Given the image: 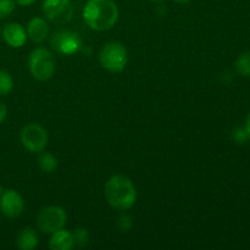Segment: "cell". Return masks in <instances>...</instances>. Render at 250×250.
I'll list each match as a JSON object with an SVG mask.
<instances>
[{"label": "cell", "mask_w": 250, "mask_h": 250, "mask_svg": "<svg viewBox=\"0 0 250 250\" xmlns=\"http://www.w3.org/2000/svg\"><path fill=\"white\" fill-rule=\"evenodd\" d=\"M119 16V7L114 0H88L83 7V20L93 31L111 29Z\"/></svg>", "instance_id": "obj_1"}, {"label": "cell", "mask_w": 250, "mask_h": 250, "mask_svg": "<svg viewBox=\"0 0 250 250\" xmlns=\"http://www.w3.org/2000/svg\"><path fill=\"white\" fill-rule=\"evenodd\" d=\"M104 194L106 202L117 210H128L136 204L137 189L128 177L115 175L105 183Z\"/></svg>", "instance_id": "obj_2"}, {"label": "cell", "mask_w": 250, "mask_h": 250, "mask_svg": "<svg viewBox=\"0 0 250 250\" xmlns=\"http://www.w3.org/2000/svg\"><path fill=\"white\" fill-rule=\"evenodd\" d=\"M28 68L37 81L50 80L56 70L55 55L45 48L34 49L29 55Z\"/></svg>", "instance_id": "obj_3"}, {"label": "cell", "mask_w": 250, "mask_h": 250, "mask_svg": "<svg viewBox=\"0 0 250 250\" xmlns=\"http://www.w3.org/2000/svg\"><path fill=\"white\" fill-rule=\"evenodd\" d=\"M128 61L126 46L120 42H109L99 53V62L110 72H122Z\"/></svg>", "instance_id": "obj_4"}, {"label": "cell", "mask_w": 250, "mask_h": 250, "mask_svg": "<svg viewBox=\"0 0 250 250\" xmlns=\"http://www.w3.org/2000/svg\"><path fill=\"white\" fill-rule=\"evenodd\" d=\"M66 222H67V214L62 208L58 205L43 208L36 217V225L39 231L48 234L65 229Z\"/></svg>", "instance_id": "obj_5"}, {"label": "cell", "mask_w": 250, "mask_h": 250, "mask_svg": "<svg viewBox=\"0 0 250 250\" xmlns=\"http://www.w3.org/2000/svg\"><path fill=\"white\" fill-rule=\"evenodd\" d=\"M20 139L24 149L31 153H42L48 144V132L39 124H28L21 129Z\"/></svg>", "instance_id": "obj_6"}, {"label": "cell", "mask_w": 250, "mask_h": 250, "mask_svg": "<svg viewBox=\"0 0 250 250\" xmlns=\"http://www.w3.org/2000/svg\"><path fill=\"white\" fill-rule=\"evenodd\" d=\"M43 14L51 23L62 26L72 20L73 5L71 0H44Z\"/></svg>", "instance_id": "obj_7"}, {"label": "cell", "mask_w": 250, "mask_h": 250, "mask_svg": "<svg viewBox=\"0 0 250 250\" xmlns=\"http://www.w3.org/2000/svg\"><path fill=\"white\" fill-rule=\"evenodd\" d=\"M50 45L58 53L73 55L82 48V41L76 32L70 29H59L51 36Z\"/></svg>", "instance_id": "obj_8"}, {"label": "cell", "mask_w": 250, "mask_h": 250, "mask_svg": "<svg viewBox=\"0 0 250 250\" xmlns=\"http://www.w3.org/2000/svg\"><path fill=\"white\" fill-rule=\"evenodd\" d=\"M24 210L22 195L15 189H6L0 194V211L9 219L19 217Z\"/></svg>", "instance_id": "obj_9"}, {"label": "cell", "mask_w": 250, "mask_h": 250, "mask_svg": "<svg viewBox=\"0 0 250 250\" xmlns=\"http://www.w3.org/2000/svg\"><path fill=\"white\" fill-rule=\"evenodd\" d=\"M2 38L11 48H22L27 41V31L17 22H10L2 28Z\"/></svg>", "instance_id": "obj_10"}, {"label": "cell", "mask_w": 250, "mask_h": 250, "mask_svg": "<svg viewBox=\"0 0 250 250\" xmlns=\"http://www.w3.org/2000/svg\"><path fill=\"white\" fill-rule=\"evenodd\" d=\"M50 33V26L43 17H33L27 26V37L34 43H43Z\"/></svg>", "instance_id": "obj_11"}, {"label": "cell", "mask_w": 250, "mask_h": 250, "mask_svg": "<svg viewBox=\"0 0 250 250\" xmlns=\"http://www.w3.org/2000/svg\"><path fill=\"white\" fill-rule=\"evenodd\" d=\"M49 247L51 250H71L75 247L73 233L65 229L54 232V233H51Z\"/></svg>", "instance_id": "obj_12"}, {"label": "cell", "mask_w": 250, "mask_h": 250, "mask_svg": "<svg viewBox=\"0 0 250 250\" xmlns=\"http://www.w3.org/2000/svg\"><path fill=\"white\" fill-rule=\"evenodd\" d=\"M16 246L21 250H33L38 246V234L32 227H24L17 234Z\"/></svg>", "instance_id": "obj_13"}, {"label": "cell", "mask_w": 250, "mask_h": 250, "mask_svg": "<svg viewBox=\"0 0 250 250\" xmlns=\"http://www.w3.org/2000/svg\"><path fill=\"white\" fill-rule=\"evenodd\" d=\"M38 163L42 170L46 173L54 172L58 168V160H56V158L53 154L48 153V151L42 153V155L39 156Z\"/></svg>", "instance_id": "obj_14"}, {"label": "cell", "mask_w": 250, "mask_h": 250, "mask_svg": "<svg viewBox=\"0 0 250 250\" xmlns=\"http://www.w3.org/2000/svg\"><path fill=\"white\" fill-rule=\"evenodd\" d=\"M234 66L239 75L244 76V77H250V50L243 51L237 58Z\"/></svg>", "instance_id": "obj_15"}, {"label": "cell", "mask_w": 250, "mask_h": 250, "mask_svg": "<svg viewBox=\"0 0 250 250\" xmlns=\"http://www.w3.org/2000/svg\"><path fill=\"white\" fill-rule=\"evenodd\" d=\"M14 88V80L7 71L0 70V95H7Z\"/></svg>", "instance_id": "obj_16"}, {"label": "cell", "mask_w": 250, "mask_h": 250, "mask_svg": "<svg viewBox=\"0 0 250 250\" xmlns=\"http://www.w3.org/2000/svg\"><path fill=\"white\" fill-rule=\"evenodd\" d=\"M73 241H75V246L78 248H83L87 246L88 241H89V233L85 229H77L73 233Z\"/></svg>", "instance_id": "obj_17"}, {"label": "cell", "mask_w": 250, "mask_h": 250, "mask_svg": "<svg viewBox=\"0 0 250 250\" xmlns=\"http://www.w3.org/2000/svg\"><path fill=\"white\" fill-rule=\"evenodd\" d=\"M16 6L15 0H0V20L6 19L12 14Z\"/></svg>", "instance_id": "obj_18"}, {"label": "cell", "mask_w": 250, "mask_h": 250, "mask_svg": "<svg viewBox=\"0 0 250 250\" xmlns=\"http://www.w3.org/2000/svg\"><path fill=\"white\" fill-rule=\"evenodd\" d=\"M232 138H233V141L236 142L237 144H246L247 142L250 141L244 126L234 128L233 132H232Z\"/></svg>", "instance_id": "obj_19"}, {"label": "cell", "mask_w": 250, "mask_h": 250, "mask_svg": "<svg viewBox=\"0 0 250 250\" xmlns=\"http://www.w3.org/2000/svg\"><path fill=\"white\" fill-rule=\"evenodd\" d=\"M6 116H7V107L6 105L0 100V124L5 121Z\"/></svg>", "instance_id": "obj_20"}, {"label": "cell", "mask_w": 250, "mask_h": 250, "mask_svg": "<svg viewBox=\"0 0 250 250\" xmlns=\"http://www.w3.org/2000/svg\"><path fill=\"white\" fill-rule=\"evenodd\" d=\"M15 1H16V4L20 5V6H29V5L34 4L37 0H15Z\"/></svg>", "instance_id": "obj_21"}, {"label": "cell", "mask_w": 250, "mask_h": 250, "mask_svg": "<svg viewBox=\"0 0 250 250\" xmlns=\"http://www.w3.org/2000/svg\"><path fill=\"white\" fill-rule=\"evenodd\" d=\"M244 128H246L247 133H248L249 139H250V111H249L248 116H247V119H246V124H244Z\"/></svg>", "instance_id": "obj_22"}, {"label": "cell", "mask_w": 250, "mask_h": 250, "mask_svg": "<svg viewBox=\"0 0 250 250\" xmlns=\"http://www.w3.org/2000/svg\"><path fill=\"white\" fill-rule=\"evenodd\" d=\"M176 2H177V4H182V5H185V4H188V2L190 1V0H175Z\"/></svg>", "instance_id": "obj_23"}, {"label": "cell", "mask_w": 250, "mask_h": 250, "mask_svg": "<svg viewBox=\"0 0 250 250\" xmlns=\"http://www.w3.org/2000/svg\"><path fill=\"white\" fill-rule=\"evenodd\" d=\"M149 1H153V2H160V1H164V0H149Z\"/></svg>", "instance_id": "obj_24"}, {"label": "cell", "mask_w": 250, "mask_h": 250, "mask_svg": "<svg viewBox=\"0 0 250 250\" xmlns=\"http://www.w3.org/2000/svg\"><path fill=\"white\" fill-rule=\"evenodd\" d=\"M1 192H2V190H1V187H0V194H1Z\"/></svg>", "instance_id": "obj_25"}, {"label": "cell", "mask_w": 250, "mask_h": 250, "mask_svg": "<svg viewBox=\"0 0 250 250\" xmlns=\"http://www.w3.org/2000/svg\"><path fill=\"white\" fill-rule=\"evenodd\" d=\"M0 37H1V31H0Z\"/></svg>", "instance_id": "obj_26"}]
</instances>
